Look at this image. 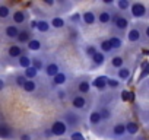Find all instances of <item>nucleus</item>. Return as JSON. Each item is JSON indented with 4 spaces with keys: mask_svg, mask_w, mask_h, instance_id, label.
I'll return each mask as SVG.
<instances>
[{
    "mask_svg": "<svg viewBox=\"0 0 149 140\" xmlns=\"http://www.w3.org/2000/svg\"><path fill=\"white\" fill-rule=\"evenodd\" d=\"M140 69H142V72H140V75H139V78H137V82H140V80L149 78V61L145 60V61L140 64Z\"/></svg>",
    "mask_w": 149,
    "mask_h": 140,
    "instance_id": "c756f323",
    "label": "nucleus"
},
{
    "mask_svg": "<svg viewBox=\"0 0 149 140\" xmlns=\"http://www.w3.org/2000/svg\"><path fill=\"white\" fill-rule=\"evenodd\" d=\"M97 21H98L101 25H108V24L113 21L111 10H110V9H102V10H100L98 15H97Z\"/></svg>",
    "mask_w": 149,
    "mask_h": 140,
    "instance_id": "ddd939ff",
    "label": "nucleus"
},
{
    "mask_svg": "<svg viewBox=\"0 0 149 140\" xmlns=\"http://www.w3.org/2000/svg\"><path fill=\"white\" fill-rule=\"evenodd\" d=\"M69 22H70L73 26H79V25L82 24V15H81L79 12L72 13V15L69 16Z\"/></svg>",
    "mask_w": 149,
    "mask_h": 140,
    "instance_id": "e433bc0d",
    "label": "nucleus"
},
{
    "mask_svg": "<svg viewBox=\"0 0 149 140\" xmlns=\"http://www.w3.org/2000/svg\"><path fill=\"white\" fill-rule=\"evenodd\" d=\"M126 124V131H127V134L129 136H136L137 133H139V125H137V123L136 121H132V120H129L127 123H124Z\"/></svg>",
    "mask_w": 149,
    "mask_h": 140,
    "instance_id": "a878e982",
    "label": "nucleus"
},
{
    "mask_svg": "<svg viewBox=\"0 0 149 140\" xmlns=\"http://www.w3.org/2000/svg\"><path fill=\"white\" fill-rule=\"evenodd\" d=\"M44 5L45 6H54L56 2H53V0H44Z\"/></svg>",
    "mask_w": 149,
    "mask_h": 140,
    "instance_id": "de8ad7c7",
    "label": "nucleus"
},
{
    "mask_svg": "<svg viewBox=\"0 0 149 140\" xmlns=\"http://www.w3.org/2000/svg\"><path fill=\"white\" fill-rule=\"evenodd\" d=\"M19 140H32V136L29 133H22L19 136Z\"/></svg>",
    "mask_w": 149,
    "mask_h": 140,
    "instance_id": "a18cd8bd",
    "label": "nucleus"
},
{
    "mask_svg": "<svg viewBox=\"0 0 149 140\" xmlns=\"http://www.w3.org/2000/svg\"><path fill=\"white\" fill-rule=\"evenodd\" d=\"M31 60H32V67H35V69L38 70V73H40V72H44L45 64H44V60H42L41 57L34 55V57H31Z\"/></svg>",
    "mask_w": 149,
    "mask_h": 140,
    "instance_id": "2f4dec72",
    "label": "nucleus"
},
{
    "mask_svg": "<svg viewBox=\"0 0 149 140\" xmlns=\"http://www.w3.org/2000/svg\"><path fill=\"white\" fill-rule=\"evenodd\" d=\"M66 21L61 18V16H54L51 21H50V25H51V28H54V29H61V28H64L66 26Z\"/></svg>",
    "mask_w": 149,
    "mask_h": 140,
    "instance_id": "bb28decb",
    "label": "nucleus"
},
{
    "mask_svg": "<svg viewBox=\"0 0 149 140\" xmlns=\"http://www.w3.org/2000/svg\"><path fill=\"white\" fill-rule=\"evenodd\" d=\"M50 29H51L50 21H47V19H40V21H38L37 31H38L40 34H47V32H50Z\"/></svg>",
    "mask_w": 149,
    "mask_h": 140,
    "instance_id": "393cba45",
    "label": "nucleus"
},
{
    "mask_svg": "<svg viewBox=\"0 0 149 140\" xmlns=\"http://www.w3.org/2000/svg\"><path fill=\"white\" fill-rule=\"evenodd\" d=\"M50 131H51V134L54 136V137H63L64 134H67V131H69V127H67V124L63 121V120H54L53 121V124H51V127H50Z\"/></svg>",
    "mask_w": 149,
    "mask_h": 140,
    "instance_id": "7ed1b4c3",
    "label": "nucleus"
},
{
    "mask_svg": "<svg viewBox=\"0 0 149 140\" xmlns=\"http://www.w3.org/2000/svg\"><path fill=\"white\" fill-rule=\"evenodd\" d=\"M113 22H114L116 29L120 31V32H126L127 29H130V21H129V18H126L124 15H121L117 9H116V13L113 15Z\"/></svg>",
    "mask_w": 149,
    "mask_h": 140,
    "instance_id": "f257e3e1",
    "label": "nucleus"
},
{
    "mask_svg": "<svg viewBox=\"0 0 149 140\" xmlns=\"http://www.w3.org/2000/svg\"><path fill=\"white\" fill-rule=\"evenodd\" d=\"M143 35H145V37H146V38L149 40V25H146V26H145V31H143Z\"/></svg>",
    "mask_w": 149,
    "mask_h": 140,
    "instance_id": "09e8293b",
    "label": "nucleus"
},
{
    "mask_svg": "<svg viewBox=\"0 0 149 140\" xmlns=\"http://www.w3.org/2000/svg\"><path fill=\"white\" fill-rule=\"evenodd\" d=\"M32 38H34V34H32V31L29 28H21V32H19V35L16 38V44H19V45L28 44Z\"/></svg>",
    "mask_w": 149,
    "mask_h": 140,
    "instance_id": "1a4fd4ad",
    "label": "nucleus"
},
{
    "mask_svg": "<svg viewBox=\"0 0 149 140\" xmlns=\"http://www.w3.org/2000/svg\"><path fill=\"white\" fill-rule=\"evenodd\" d=\"M16 61H18V66H19L21 69H24V70L32 66V60H31V55H28V54H25V53H24V54H22V55H21V57H19V58H18Z\"/></svg>",
    "mask_w": 149,
    "mask_h": 140,
    "instance_id": "4be33fe9",
    "label": "nucleus"
},
{
    "mask_svg": "<svg viewBox=\"0 0 149 140\" xmlns=\"http://www.w3.org/2000/svg\"><path fill=\"white\" fill-rule=\"evenodd\" d=\"M130 76H132V70L129 69V67H121V69H118L117 70V79L123 83V82H127L129 79H130Z\"/></svg>",
    "mask_w": 149,
    "mask_h": 140,
    "instance_id": "6ab92c4d",
    "label": "nucleus"
},
{
    "mask_svg": "<svg viewBox=\"0 0 149 140\" xmlns=\"http://www.w3.org/2000/svg\"><path fill=\"white\" fill-rule=\"evenodd\" d=\"M15 139V130L8 123H0V140H13Z\"/></svg>",
    "mask_w": 149,
    "mask_h": 140,
    "instance_id": "39448f33",
    "label": "nucleus"
},
{
    "mask_svg": "<svg viewBox=\"0 0 149 140\" xmlns=\"http://www.w3.org/2000/svg\"><path fill=\"white\" fill-rule=\"evenodd\" d=\"M89 91H91V80L86 79V78L81 79V80L78 82V92H79V95H85V94H88Z\"/></svg>",
    "mask_w": 149,
    "mask_h": 140,
    "instance_id": "f3484780",
    "label": "nucleus"
},
{
    "mask_svg": "<svg viewBox=\"0 0 149 140\" xmlns=\"http://www.w3.org/2000/svg\"><path fill=\"white\" fill-rule=\"evenodd\" d=\"M26 48H28V51H40L41 48H42V42L38 40V38H32L28 44H26Z\"/></svg>",
    "mask_w": 149,
    "mask_h": 140,
    "instance_id": "cd10ccee",
    "label": "nucleus"
},
{
    "mask_svg": "<svg viewBox=\"0 0 149 140\" xmlns=\"http://www.w3.org/2000/svg\"><path fill=\"white\" fill-rule=\"evenodd\" d=\"M98 111H100V114H101L102 121H108V120H111V117H113V111H111L108 107H101V108H98Z\"/></svg>",
    "mask_w": 149,
    "mask_h": 140,
    "instance_id": "c9c22d12",
    "label": "nucleus"
},
{
    "mask_svg": "<svg viewBox=\"0 0 149 140\" xmlns=\"http://www.w3.org/2000/svg\"><path fill=\"white\" fill-rule=\"evenodd\" d=\"M22 89H24L25 94H35V91H37V82L35 80H26Z\"/></svg>",
    "mask_w": 149,
    "mask_h": 140,
    "instance_id": "f704fd0d",
    "label": "nucleus"
},
{
    "mask_svg": "<svg viewBox=\"0 0 149 140\" xmlns=\"http://www.w3.org/2000/svg\"><path fill=\"white\" fill-rule=\"evenodd\" d=\"M66 96H67L66 91H63V89H58V91H57V98H58V99H64Z\"/></svg>",
    "mask_w": 149,
    "mask_h": 140,
    "instance_id": "c03bdc74",
    "label": "nucleus"
},
{
    "mask_svg": "<svg viewBox=\"0 0 149 140\" xmlns=\"http://www.w3.org/2000/svg\"><path fill=\"white\" fill-rule=\"evenodd\" d=\"M67 83V73L66 72H60L58 75H56L53 78V86H63Z\"/></svg>",
    "mask_w": 149,
    "mask_h": 140,
    "instance_id": "5701e85b",
    "label": "nucleus"
},
{
    "mask_svg": "<svg viewBox=\"0 0 149 140\" xmlns=\"http://www.w3.org/2000/svg\"><path fill=\"white\" fill-rule=\"evenodd\" d=\"M10 19H12L13 25H16V26H22V25H25L26 21H28V12L24 10V9H16V10H13Z\"/></svg>",
    "mask_w": 149,
    "mask_h": 140,
    "instance_id": "20e7f679",
    "label": "nucleus"
},
{
    "mask_svg": "<svg viewBox=\"0 0 149 140\" xmlns=\"http://www.w3.org/2000/svg\"><path fill=\"white\" fill-rule=\"evenodd\" d=\"M142 40V32L137 26H133L127 31V41L132 42V44H136V42H140Z\"/></svg>",
    "mask_w": 149,
    "mask_h": 140,
    "instance_id": "4468645a",
    "label": "nucleus"
},
{
    "mask_svg": "<svg viewBox=\"0 0 149 140\" xmlns=\"http://www.w3.org/2000/svg\"><path fill=\"white\" fill-rule=\"evenodd\" d=\"M120 98H121V101H123V102H130V101H133L134 95H133L132 92H129V91H121Z\"/></svg>",
    "mask_w": 149,
    "mask_h": 140,
    "instance_id": "a19ab883",
    "label": "nucleus"
},
{
    "mask_svg": "<svg viewBox=\"0 0 149 140\" xmlns=\"http://www.w3.org/2000/svg\"><path fill=\"white\" fill-rule=\"evenodd\" d=\"M5 88H6V82H5L3 79H0V92H2Z\"/></svg>",
    "mask_w": 149,
    "mask_h": 140,
    "instance_id": "8fccbe9b",
    "label": "nucleus"
},
{
    "mask_svg": "<svg viewBox=\"0 0 149 140\" xmlns=\"http://www.w3.org/2000/svg\"><path fill=\"white\" fill-rule=\"evenodd\" d=\"M98 51H100V50H98V47H97V45H94V44H86V45H85V54H86L89 58H92Z\"/></svg>",
    "mask_w": 149,
    "mask_h": 140,
    "instance_id": "4c0bfd02",
    "label": "nucleus"
},
{
    "mask_svg": "<svg viewBox=\"0 0 149 140\" xmlns=\"http://www.w3.org/2000/svg\"><path fill=\"white\" fill-rule=\"evenodd\" d=\"M130 6H132V2H130V0H117L114 8H116L120 13H123V12L130 10Z\"/></svg>",
    "mask_w": 149,
    "mask_h": 140,
    "instance_id": "b1692460",
    "label": "nucleus"
},
{
    "mask_svg": "<svg viewBox=\"0 0 149 140\" xmlns=\"http://www.w3.org/2000/svg\"><path fill=\"white\" fill-rule=\"evenodd\" d=\"M25 82H26V78L24 76V73H16L15 75V85L18 88H24Z\"/></svg>",
    "mask_w": 149,
    "mask_h": 140,
    "instance_id": "58836bf2",
    "label": "nucleus"
},
{
    "mask_svg": "<svg viewBox=\"0 0 149 140\" xmlns=\"http://www.w3.org/2000/svg\"><path fill=\"white\" fill-rule=\"evenodd\" d=\"M121 86V82L117 78H108V88L110 89H118Z\"/></svg>",
    "mask_w": 149,
    "mask_h": 140,
    "instance_id": "ea45409f",
    "label": "nucleus"
},
{
    "mask_svg": "<svg viewBox=\"0 0 149 140\" xmlns=\"http://www.w3.org/2000/svg\"><path fill=\"white\" fill-rule=\"evenodd\" d=\"M44 136H45V137H51V136H53L51 131H50V128H47V130L44 131Z\"/></svg>",
    "mask_w": 149,
    "mask_h": 140,
    "instance_id": "3c124183",
    "label": "nucleus"
},
{
    "mask_svg": "<svg viewBox=\"0 0 149 140\" xmlns=\"http://www.w3.org/2000/svg\"><path fill=\"white\" fill-rule=\"evenodd\" d=\"M12 9L10 6H8L6 3H0V21H8L9 18H12Z\"/></svg>",
    "mask_w": 149,
    "mask_h": 140,
    "instance_id": "412c9836",
    "label": "nucleus"
},
{
    "mask_svg": "<svg viewBox=\"0 0 149 140\" xmlns=\"http://www.w3.org/2000/svg\"><path fill=\"white\" fill-rule=\"evenodd\" d=\"M88 121H89V124H91L92 127H97V125H100V124L102 123V118H101V114H100V111H98V110H94V111H91V112H89V115H88Z\"/></svg>",
    "mask_w": 149,
    "mask_h": 140,
    "instance_id": "a211bd4d",
    "label": "nucleus"
},
{
    "mask_svg": "<svg viewBox=\"0 0 149 140\" xmlns=\"http://www.w3.org/2000/svg\"><path fill=\"white\" fill-rule=\"evenodd\" d=\"M98 48H100V51H101V53H104L105 55H107V54H110V53H113V47H111V44H110V41H108V40H101V41H100Z\"/></svg>",
    "mask_w": 149,
    "mask_h": 140,
    "instance_id": "7c9ffc66",
    "label": "nucleus"
},
{
    "mask_svg": "<svg viewBox=\"0 0 149 140\" xmlns=\"http://www.w3.org/2000/svg\"><path fill=\"white\" fill-rule=\"evenodd\" d=\"M91 86H92V88H95V89H97V91H100V92L105 91V89L108 88V76H105V75L97 76V78L91 82Z\"/></svg>",
    "mask_w": 149,
    "mask_h": 140,
    "instance_id": "6e6552de",
    "label": "nucleus"
},
{
    "mask_svg": "<svg viewBox=\"0 0 149 140\" xmlns=\"http://www.w3.org/2000/svg\"><path fill=\"white\" fill-rule=\"evenodd\" d=\"M72 107H73V110H78V111H85L86 110V107H88V101H86V98L84 96V95H74L73 98H72Z\"/></svg>",
    "mask_w": 149,
    "mask_h": 140,
    "instance_id": "0eeeda50",
    "label": "nucleus"
},
{
    "mask_svg": "<svg viewBox=\"0 0 149 140\" xmlns=\"http://www.w3.org/2000/svg\"><path fill=\"white\" fill-rule=\"evenodd\" d=\"M146 88L149 89V78H148V80H146Z\"/></svg>",
    "mask_w": 149,
    "mask_h": 140,
    "instance_id": "603ef678",
    "label": "nucleus"
},
{
    "mask_svg": "<svg viewBox=\"0 0 149 140\" xmlns=\"http://www.w3.org/2000/svg\"><path fill=\"white\" fill-rule=\"evenodd\" d=\"M19 32H21V28L16 26V25H13V24H9V25H6V26L3 28V35H5V38L9 40V41H16Z\"/></svg>",
    "mask_w": 149,
    "mask_h": 140,
    "instance_id": "423d86ee",
    "label": "nucleus"
},
{
    "mask_svg": "<svg viewBox=\"0 0 149 140\" xmlns=\"http://www.w3.org/2000/svg\"><path fill=\"white\" fill-rule=\"evenodd\" d=\"M110 64H111V67H114V69H121L123 66H124V58L121 57V55H114L111 60H110Z\"/></svg>",
    "mask_w": 149,
    "mask_h": 140,
    "instance_id": "72a5a7b5",
    "label": "nucleus"
},
{
    "mask_svg": "<svg viewBox=\"0 0 149 140\" xmlns=\"http://www.w3.org/2000/svg\"><path fill=\"white\" fill-rule=\"evenodd\" d=\"M82 22L86 25V26H92L97 24V13L94 10H85L82 13Z\"/></svg>",
    "mask_w": 149,
    "mask_h": 140,
    "instance_id": "dca6fc26",
    "label": "nucleus"
},
{
    "mask_svg": "<svg viewBox=\"0 0 149 140\" xmlns=\"http://www.w3.org/2000/svg\"><path fill=\"white\" fill-rule=\"evenodd\" d=\"M0 123H2V120H0Z\"/></svg>",
    "mask_w": 149,
    "mask_h": 140,
    "instance_id": "5fc2aeb1",
    "label": "nucleus"
},
{
    "mask_svg": "<svg viewBox=\"0 0 149 140\" xmlns=\"http://www.w3.org/2000/svg\"><path fill=\"white\" fill-rule=\"evenodd\" d=\"M37 25H38V21H37V19H32V21H29L28 28H29L31 31H37Z\"/></svg>",
    "mask_w": 149,
    "mask_h": 140,
    "instance_id": "37998d69",
    "label": "nucleus"
},
{
    "mask_svg": "<svg viewBox=\"0 0 149 140\" xmlns=\"http://www.w3.org/2000/svg\"><path fill=\"white\" fill-rule=\"evenodd\" d=\"M146 18H148V19H149V9H148V16H146Z\"/></svg>",
    "mask_w": 149,
    "mask_h": 140,
    "instance_id": "864d4df0",
    "label": "nucleus"
},
{
    "mask_svg": "<svg viewBox=\"0 0 149 140\" xmlns=\"http://www.w3.org/2000/svg\"><path fill=\"white\" fill-rule=\"evenodd\" d=\"M24 76L26 78V80H35L37 79V76H38V70L35 69V67H28V69H25L24 70Z\"/></svg>",
    "mask_w": 149,
    "mask_h": 140,
    "instance_id": "c85d7f7f",
    "label": "nucleus"
},
{
    "mask_svg": "<svg viewBox=\"0 0 149 140\" xmlns=\"http://www.w3.org/2000/svg\"><path fill=\"white\" fill-rule=\"evenodd\" d=\"M130 15L134 19H143L148 16V6L143 2H133L130 6Z\"/></svg>",
    "mask_w": 149,
    "mask_h": 140,
    "instance_id": "f03ea898",
    "label": "nucleus"
},
{
    "mask_svg": "<svg viewBox=\"0 0 149 140\" xmlns=\"http://www.w3.org/2000/svg\"><path fill=\"white\" fill-rule=\"evenodd\" d=\"M22 54H24L22 45H19V44H10V45L8 47V57H9V58H16V60H18Z\"/></svg>",
    "mask_w": 149,
    "mask_h": 140,
    "instance_id": "2eb2a0df",
    "label": "nucleus"
},
{
    "mask_svg": "<svg viewBox=\"0 0 149 140\" xmlns=\"http://www.w3.org/2000/svg\"><path fill=\"white\" fill-rule=\"evenodd\" d=\"M105 6H116V2H114V0H104V2H102Z\"/></svg>",
    "mask_w": 149,
    "mask_h": 140,
    "instance_id": "49530a36",
    "label": "nucleus"
},
{
    "mask_svg": "<svg viewBox=\"0 0 149 140\" xmlns=\"http://www.w3.org/2000/svg\"><path fill=\"white\" fill-rule=\"evenodd\" d=\"M61 72L60 70V64L57 63V61H50V63H47L45 64V69H44V73H45V76L47 78H50V79H53L56 75H58Z\"/></svg>",
    "mask_w": 149,
    "mask_h": 140,
    "instance_id": "9b49d317",
    "label": "nucleus"
},
{
    "mask_svg": "<svg viewBox=\"0 0 149 140\" xmlns=\"http://www.w3.org/2000/svg\"><path fill=\"white\" fill-rule=\"evenodd\" d=\"M91 61H92V67H101V66L105 64V61H107V55H105L104 53L98 51V53L91 58Z\"/></svg>",
    "mask_w": 149,
    "mask_h": 140,
    "instance_id": "aec40b11",
    "label": "nucleus"
},
{
    "mask_svg": "<svg viewBox=\"0 0 149 140\" xmlns=\"http://www.w3.org/2000/svg\"><path fill=\"white\" fill-rule=\"evenodd\" d=\"M108 41H110V44H111V47H113V51L120 50V48L123 47V40H121L120 37H117V35L110 37V38H108Z\"/></svg>",
    "mask_w": 149,
    "mask_h": 140,
    "instance_id": "473e14b6",
    "label": "nucleus"
},
{
    "mask_svg": "<svg viewBox=\"0 0 149 140\" xmlns=\"http://www.w3.org/2000/svg\"><path fill=\"white\" fill-rule=\"evenodd\" d=\"M63 121L67 124L69 128H70V127H76V125L81 123V117H79L78 114H74L73 111H67V112L64 114V117H63Z\"/></svg>",
    "mask_w": 149,
    "mask_h": 140,
    "instance_id": "f8f14e48",
    "label": "nucleus"
},
{
    "mask_svg": "<svg viewBox=\"0 0 149 140\" xmlns=\"http://www.w3.org/2000/svg\"><path fill=\"white\" fill-rule=\"evenodd\" d=\"M126 134H127V131H126L124 123H117L111 127V134H110L111 139H123Z\"/></svg>",
    "mask_w": 149,
    "mask_h": 140,
    "instance_id": "9d476101",
    "label": "nucleus"
},
{
    "mask_svg": "<svg viewBox=\"0 0 149 140\" xmlns=\"http://www.w3.org/2000/svg\"><path fill=\"white\" fill-rule=\"evenodd\" d=\"M69 137H70V140H85V136L79 130H73Z\"/></svg>",
    "mask_w": 149,
    "mask_h": 140,
    "instance_id": "79ce46f5",
    "label": "nucleus"
}]
</instances>
